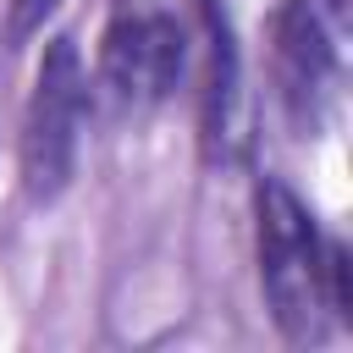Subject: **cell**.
I'll return each mask as SVG.
<instances>
[{"label":"cell","mask_w":353,"mask_h":353,"mask_svg":"<svg viewBox=\"0 0 353 353\" xmlns=\"http://www.w3.org/2000/svg\"><path fill=\"white\" fill-rule=\"evenodd\" d=\"M254 248H259V287H265L276 331L298 347L320 342L325 325H331L325 237H320L309 204L270 171L254 188Z\"/></svg>","instance_id":"obj_1"},{"label":"cell","mask_w":353,"mask_h":353,"mask_svg":"<svg viewBox=\"0 0 353 353\" xmlns=\"http://www.w3.org/2000/svg\"><path fill=\"white\" fill-rule=\"evenodd\" d=\"M83 110H88V72L83 55L66 33H55L39 55L33 72V94L22 110V138H17V160H22V193L33 204L61 199V188L72 182L77 165V143H83Z\"/></svg>","instance_id":"obj_2"},{"label":"cell","mask_w":353,"mask_h":353,"mask_svg":"<svg viewBox=\"0 0 353 353\" xmlns=\"http://www.w3.org/2000/svg\"><path fill=\"white\" fill-rule=\"evenodd\" d=\"M188 66V33L171 11L121 6L99 33V88L121 110H154L171 99Z\"/></svg>","instance_id":"obj_3"},{"label":"cell","mask_w":353,"mask_h":353,"mask_svg":"<svg viewBox=\"0 0 353 353\" xmlns=\"http://www.w3.org/2000/svg\"><path fill=\"white\" fill-rule=\"evenodd\" d=\"M331 72H336V50H331L320 11L309 0H287V11L276 22V83H281V105H287L298 132L320 127Z\"/></svg>","instance_id":"obj_4"},{"label":"cell","mask_w":353,"mask_h":353,"mask_svg":"<svg viewBox=\"0 0 353 353\" xmlns=\"http://www.w3.org/2000/svg\"><path fill=\"white\" fill-rule=\"evenodd\" d=\"M55 6H61V0H6V39H11V44H28V39L50 22Z\"/></svg>","instance_id":"obj_5"},{"label":"cell","mask_w":353,"mask_h":353,"mask_svg":"<svg viewBox=\"0 0 353 353\" xmlns=\"http://www.w3.org/2000/svg\"><path fill=\"white\" fill-rule=\"evenodd\" d=\"M325 6H331V11H336V17H342V11H347V0H325Z\"/></svg>","instance_id":"obj_6"}]
</instances>
